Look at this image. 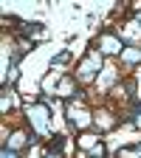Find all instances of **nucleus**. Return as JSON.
<instances>
[{
	"instance_id": "nucleus-1",
	"label": "nucleus",
	"mask_w": 141,
	"mask_h": 158,
	"mask_svg": "<svg viewBox=\"0 0 141 158\" xmlns=\"http://www.w3.org/2000/svg\"><path fill=\"white\" fill-rule=\"evenodd\" d=\"M3 158H17L14 152H9V150H3Z\"/></svg>"
}]
</instances>
